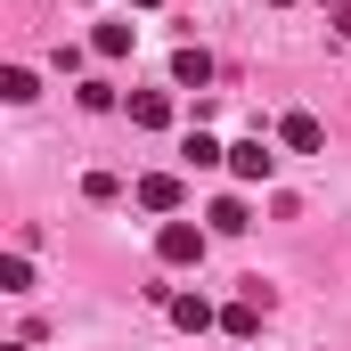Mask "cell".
Here are the masks:
<instances>
[{"instance_id": "cell-7", "label": "cell", "mask_w": 351, "mask_h": 351, "mask_svg": "<svg viewBox=\"0 0 351 351\" xmlns=\"http://www.w3.org/2000/svg\"><path fill=\"white\" fill-rule=\"evenodd\" d=\"M278 139H286L294 156H319V147H327V131H319V114H286V123H278Z\"/></svg>"}, {"instance_id": "cell-1", "label": "cell", "mask_w": 351, "mask_h": 351, "mask_svg": "<svg viewBox=\"0 0 351 351\" xmlns=\"http://www.w3.org/2000/svg\"><path fill=\"white\" fill-rule=\"evenodd\" d=\"M204 237H213V229H196V221H164V229H156V262L164 269H196L204 262Z\"/></svg>"}, {"instance_id": "cell-8", "label": "cell", "mask_w": 351, "mask_h": 351, "mask_svg": "<svg viewBox=\"0 0 351 351\" xmlns=\"http://www.w3.org/2000/svg\"><path fill=\"white\" fill-rule=\"evenodd\" d=\"M204 221H213V237H245V229H254V213H245V196H221V204H213Z\"/></svg>"}, {"instance_id": "cell-12", "label": "cell", "mask_w": 351, "mask_h": 351, "mask_svg": "<svg viewBox=\"0 0 351 351\" xmlns=\"http://www.w3.org/2000/svg\"><path fill=\"white\" fill-rule=\"evenodd\" d=\"M0 98H8V106L41 98V82H33V66H0Z\"/></svg>"}, {"instance_id": "cell-16", "label": "cell", "mask_w": 351, "mask_h": 351, "mask_svg": "<svg viewBox=\"0 0 351 351\" xmlns=\"http://www.w3.org/2000/svg\"><path fill=\"white\" fill-rule=\"evenodd\" d=\"M269 8H294V0H269Z\"/></svg>"}, {"instance_id": "cell-19", "label": "cell", "mask_w": 351, "mask_h": 351, "mask_svg": "<svg viewBox=\"0 0 351 351\" xmlns=\"http://www.w3.org/2000/svg\"><path fill=\"white\" fill-rule=\"evenodd\" d=\"M16 351H25V343H16Z\"/></svg>"}, {"instance_id": "cell-17", "label": "cell", "mask_w": 351, "mask_h": 351, "mask_svg": "<svg viewBox=\"0 0 351 351\" xmlns=\"http://www.w3.org/2000/svg\"><path fill=\"white\" fill-rule=\"evenodd\" d=\"M131 8H156V0H131Z\"/></svg>"}, {"instance_id": "cell-9", "label": "cell", "mask_w": 351, "mask_h": 351, "mask_svg": "<svg viewBox=\"0 0 351 351\" xmlns=\"http://www.w3.org/2000/svg\"><path fill=\"white\" fill-rule=\"evenodd\" d=\"M172 82H180V90H204V82H213V58H204L196 41H188V49L172 58Z\"/></svg>"}, {"instance_id": "cell-18", "label": "cell", "mask_w": 351, "mask_h": 351, "mask_svg": "<svg viewBox=\"0 0 351 351\" xmlns=\"http://www.w3.org/2000/svg\"><path fill=\"white\" fill-rule=\"evenodd\" d=\"M74 8H82V0H74Z\"/></svg>"}, {"instance_id": "cell-5", "label": "cell", "mask_w": 351, "mask_h": 351, "mask_svg": "<svg viewBox=\"0 0 351 351\" xmlns=\"http://www.w3.org/2000/svg\"><path fill=\"white\" fill-rule=\"evenodd\" d=\"M123 114H131L139 131H172V98H164V90H131V98H123Z\"/></svg>"}, {"instance_id": "cell-6", "label": "cell", "mask_w": 351, "mask_h": 351, "mask_svg": "<svg viewBox=\"0 0 351 351\" xmlns=\"http://www.w3.org/2000/svg\"><path fill=\"white\" fill-rule=\"evenodd\" d=\"M172 327L180 335H204V327H221V311H213L204 294H172Z\"/></svg>"}, {"instance_id": "cell-14", "label": "cell", "mask_w": 351, "mask_h": 351, "mask_svg": "<svg viewBox=\"0 0 351 351\" xmlns=\"http://www.w3.org/2000/svg\"><path fill=\"white\" fill-rule=\"evenodd\" d=\"M82 196H90V204H114V196H123V180H114V172H90Z\"/></svg>"}, {"instance_id": "cell-11", "label": "cell", "mask_w": 351, "mask_h": 351, "mask_svg": "<svg viewBox=\"0 0 351 351\" xmlns=\"http://www.w3.org/2000/svg\"><path fill=\"white\" fill-rule=\"evenodd\" d=\"M180 156H188L196 172H204V164H229V147H221L213 131H188V139H180Z\"/></svg>"}, {"instance_id": "cell-13", "label": "cell", "mask_w": 351, "mask_h": 351, "mask_svg": "<svg viewBox=\"0 0 351 351\" xmlns=\"http://www.w3.org/2000/svg\"><path fill=\"white\" fill-rule=\"evenodd\" d=\"M0 286H8V294H25V286H33V262H25V245L0 262Z\"/></svg>"}, {"instance_id": "cell-2", "label": "cell", "mask_w": 351, "mask_h": 351, "mask_svg": "<svg viewBox=\"0 0 351 351\" xmlns=\"http://www.w3.org/2000/svg\"><path fill=\"white\" fill-rule=\"evenodd\" d=\"M262 311H269V286L254 278V286H245V294H237V302L221 311V335H237V343H254V335H262Z\"/></svg>"}, {"instance_id": "cell-4", "label": "cell", "mask_w": 351, "mask_h": 351, "mask_svg": "<svg viewBox=\"0 0 351 351\" xmlns=\"http://www.w3.org/2000/svg\"><path fill=\"white\" fill-rule=\"evenodd\" d=\"M229 172L245 180V188H262V180L278 172V156H269V139H262V131H254V139H237V147H229Z\"/></svg>"}, {"instance_id": "cell-10", "label": "cell", "mask_w": 351, "mask_h": 351, "mask_svg": "<svg viewBox=\"0 0 351 351\" xmlns=\"http://www.w3.org/2000/svg\"><path fill=\"white\" fill-rule=\"evenodd\" d=\"M131 41H139V25H98V33H90L98 58H131Z\"/></svg>"}, {"instance_id": "cell-3", "label": "cell", "mask_w": 351, "mask_h": 351, "mask_svg": "<svg viewBox=\"0 0 351 351\" xmlns=\"http://www.w3.org/2000/svg\"><path fill=\"white\" fill-rule=\"evenodd\" d=\"M131 196H139V213H164V221H180V204H188L180 172H147L139 188H131Z\"/></svg>"}, {"instance_id": "cell-15", "label": "cell", "mask_w": 351, "mask_h": 351, "mask_svg": "<svg viewBox=\"0 0 351 351\" xmlns=\"http://www.w3.org/2000/svg\"><path fill=\"white\" fill-rule=\"evenodd\" d=\"M327 25H335V41H351V0H335V16H327Z\"/></svg>"}]
</instances>
